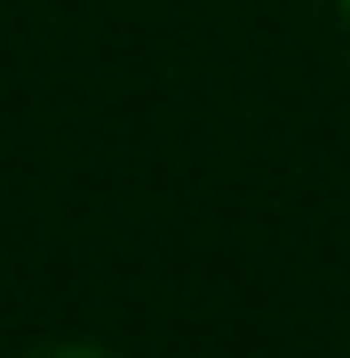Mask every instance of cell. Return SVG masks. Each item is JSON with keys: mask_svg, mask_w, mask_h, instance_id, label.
Returning a JSON list of instances; mask_svg holds the SVG:
<instances>
[{"mask_svg": "<svg viewBox=\"0 0 350 358\" xmlns=\"http://www.w3.org/2000/svg\"><path fill=\"white\" fill-rule=\"evenodd\" d=\"M40 358H112V350H96V343H64V350H40Z\"/></svg>", "mask_w": 350, "mask_h": 358, "instance_id": "obj_1", "label": "cell"}, {"mask_svg": "<svg viewBox=\"0 0 350 358\" xmlns=\"http://www.w3.org/2000/svg\"><path fill=\"white\" fill-rule=\"evenodd\" d=\"M342 8H350V0H342Z\"/></svg>", "mask_w": 350, "mask_h": 358, "instance_id": "obj_2", "label": "cell"}]
</instances>
